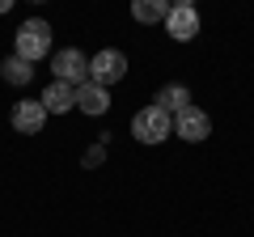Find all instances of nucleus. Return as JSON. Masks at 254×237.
Here are the masks:
<instances>
[{"mask_svg": "<svg viewBox=\"0 0 254 237\" xmlns=\"http://www.w3.org/2000/svg\"><path fill=\"white\" fill-rule=\"evenodd\" d=\"M13 55H21L26 64H38L43 55H51V21L43 17L21 21L17 34H13Z\"/></svg>", "mask_w": 254, "mask_h": 237, "instance_id": "f257e3e1", "label": "nucleus"}, {"mask_svg": "<svg viewBox=\"0 0 254 237\" xmlns=\"http://www.w3.org/2000/svg\"><path fill=\"white\" fill-rule=\"evenodd\" d=\"M131 136H136L140 144H161V140L174 136V115H165L161 106L136 110V118H131Z\"/></svg>", "mask_w": 254, "mask_h": 237, "instance_id": "f03ea898", "label": "nucleus"}, {"mask_svg": "<svg viewBox=\"0 0 254 237\" xmlns=\"http://www.w3.org/2000/svg\"><path fill=\"white\" fill-rule=\"evenodd\" d=\"M51 72H55V81H64V85H85L89 81V55L81 51V47H64V51H51Z\"/></svg>", "mask_w": 254, "mask_h": 237, "instance_id": "7ed1b4c3", "label": "nucleus"}, {"mask_svg": "<svg viewBox=\"0 0 254 237\" xmlns=\"http://www.w3.org/2000/svg\"><path fill=\"white\" fill-rule=\"evenodd\" d=\"M127 76V55L115 51V47H106V51H98L89 59V81L102 85V89H110V85H119Z\"/></svg>", "mask_w": 254, "mask_h": 237, "instance_id": "20e7f679", "label": "nucleus"}, {"mask_svg": "<svg viewBox=\"0 0 254 237\" xmlns=\"http://www.w3.org/2000/svg\"><path fill=\"white\" fill-rule=\"evenodd\" d=\"M174 131H178L182 140H190V144H203V140L212 136V118H208V110H199L195 102H190L182 115H174Z\"/></svg>", "mask_w": 254, "mask_h": 237, "instance_id": "39448f33", "label": "nucleus"}, {"mask_svg": "<svg viewBox=\"0 0 254 237\" xmlns=\"http://www.w3.org/2000/svg\"><path fill=\"white\" fill-rule=\"evenodd\" d=\"M9 123H13V131H21V136H38V131L47 127V106L43 102H13V110H9Z\"/></svg>", "mask_w": 254, "mask_h": 237, "instance_id": "423d86ee", "label": "nucleus"}, {"mask_svg": "<svg viewBox=\"0 0 254 237\" xmlns=\"http://www.w3.org/2000/svg\"><path fill=\"white\" fill-rule=\"evenodd\" d=\"M165 34L174 43H190V38L199 34V13H195V4H174L170 17H165Z\"/></svg>", "mask_w": 254, "mask_h": 237, "instance_id": "0eeeda50", "label": "nucleus"}, {"mask_svg": "<svg viewBox=\"0 0 254 237\" xmlns=\"http://www.w3.org/2000/svg\"><path fill=\"white\" fill-rule=\"evenodd\" d=\"M76 110H85V115H106L110 110V89H102L93 81L76 85Z\"/></svg>", "mask_w": 254, "mask_h": 237, "instance_id": "6e6552de", "label": "nucleus"}, {"mask_svg": "<svg viewBox=\"0 0 254 237\" xmlns=\"http://www.w3.org/2000/svg\"><path fill=\"white\" fill-rule=\"evenodd\" d=\"M47 106V115H64V110H72L76 106V89L72 85H64V81H51L43 89V98H38Z\"/></svg>", "mask_w": 254, "mask_h": 237, "instance_id": "1a4fd4ad", "label": "nucleus"}, {"mask_svg": "<svg viewBox=\"0 0 254 237\" xmlns=\"http://www.w3.org/2000/svg\"><path fill=\"white\" fill-rule=\"evenodd\" d=\"M153 106H161L165 115H182V110L190 106V89H187V85H178V81H170V85H161V89H157Z\"/></svg>", "mask_w": 254, "mask_h": 237, "instance_id": "9d476101", "label": "nucleus"}, {"mask_svg": "<svg viewBox=\"0 0 254 237\" xmlns=\"http://www.w3.org/2000/svg\"><path fill=\"white\" fill-rule=\"evenodd\" d=\"M0 76L9 85H17V89H26V85L34 81V64H26L21 55H4V59H0Z\"/></svg>", "mask_w": 254, "mask_h": 237, "instance_id": "9b49d317", "label": "nucleus"}, {"mask_svg": "<svg viewBox=\"0 0 254 237\" xmlns=\"http://www.w3.org/2000/svg\"><path fill=\"white\" fill-rule=\"evenodd\" d=\"M170 0H136V4H131V17L140 21V26H153V21H165L170 17Z\"/></svg>", "mask_w": 254, "mask_h": 237, "instance_id": "f8f14e48", "label": "nucleus"}, {"mask_svg": "<svg viewBox=\"0 0 254 237\" xmlns=\"http://www.w3.org/2000/svg\"><path fill=\"white\" fill-rule=\"evenodd\" d=\"M81 161H85V170H98V165L106 161V144H93V148H85V157H81Z\"/></svg>", "mask_w": 254, "mask_h": 237, "instance_id": "ddd939ff", "label": "nucleus"}, {"mask_svg": "<svg viewBox=\"0 0 254 237\" xmlns=\"http://www.w3.org/2000/svg\"><path fill=\"white\" fill-rule=\"evenodd\" d=\"M13 9V0H0V13H9Z\"/></svg>", "mask_w": 254, "mask_h": 237, "instance_id": "4468645a", "label": "nucleus"}]
</instances>
